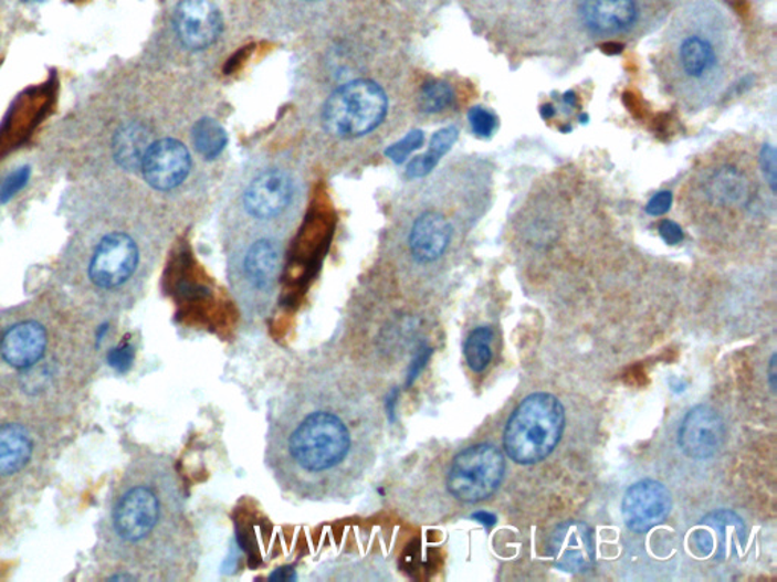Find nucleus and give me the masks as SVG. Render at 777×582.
<instances>
[{
    "label": "nucleus",
    "mask_w": 777,
    "mask_h": 582,
    "mask_svg": "<svg viewBox=\"0 0 777 582\" xmlns=\"http://www.w3.org/2000/svg\"><path fill=\"white\" fill-rule=\"evenodd\" d=\"M141 170L146 182L154 189L172 190L189 174V150L172 138L156 141L146 152Z\"/></svg>",
    "instance_id": "4468645a"
},
{
    "label": "nucleus",
    "mask_w": 777,
    "mask_h": 582,
    "mask_svg": "<svg viewBox=\"0 0 777 582\" xmlns=\"http://www.w3.org/2000/svg\"><path fill=\"white\" fill-rule=\"evenodd\" d=\"M658 231L662 240H664L666 244H670V246H676V244L682 243V227L678 225L676 222H673V220H662V222L659 223Z\"/></svg>",
    "instance_id": "7c9ffc66"
},
{
    "label": "nucleus",
    "mask_w": 777,
    "mask_h": 582,
    "mask_svg": "<svg viewBox=\"0 0 777 582\" xmlns=\"http://www.w3.org/2000/svg\"><path fill=\"white\" fill-rule=\"evenodd\" d=\"M492 340L494 332L491 328L480 327L470 334L465 341L466 364L475 373L483 372L490 366L492 360Z\"/></svg>",
    "instance_id": "412c9836"
},
{
    "label": "nucleus",
    "mask_w": 777,
    "mask_h": 582,
    "mask_svg": "<svg viewBox=\"0 0 777 582\" xmlns=\"http://www.w3.org/2000/svg\"><path fill=\"white\" fill-rule=\"evenodd\" d=\"M726 438L722 416L707 405H699L683 419L679 430V446L683 454L694 459L714 457Z\"/></svg>",
    "instance_id": "f8f14e48"
},
{
    "label": "nucleus",
    "mask_w": 777,
    "mask_h": 582,
    "mask_svg": "<svg viewBox=\"0 0 777 582\" xmlns=\"http://www.w3.org/2000/svg\"><path fill=\"white\" fill-rule=\"evenodd\" d=\"M502 452L487 443L468 446L458 452L447 467L443 487L447 495L461 504H477L495 494L504 476Z\"/></svg>",
    "instance_id": "0eeeda50"
},
{
    "label": "nucleus",
    "mask_w": 777,
    "mask_h": 582,
    "mask_svg": "<svg viewBox=\"0 0 777 582\" xmlns=\"http://www.w3.org/2000/svg\"><path fill=\"white\" fill-rule=\"evenodd\" d=\"M622 517L632 531L645 532L664 522L671 510V495L664 484L645 479L633 484L622 498Z\"/></svg>",
    "instance_id": "9b49d317"
},
{
    "label": "nucleus",
    "mask_w": 777,
    "mask_h": 582,
    "mask_svg": "<svg viewBox=\"0 0 777 582\" xmlns=\"http://www.w3.org/2000/svg\"><path fill=\"white\" fill-rule=\"evenodd\" d=\"M133 360V349L132 346L124 345L119 346V348L113 349L112 352H109L108 356V363L112 366V368L117 369V370H125L129 368V364H132Z\"/></svg>",
    "instance_id": "2f4dec72"
},
{
    "label": "nucleus",
    "mask_w": 777,
    "mask_h": 582,
    "mask_svg": "<svg viewBox=\"0 0 777 582\" xmlns=\"http://www.w3.org/2000/svg\"><path fill=\"white\" fill-rule=\"evenodd\" d=\"M742 66L734 32L711 10L691 12L676 23L658 61L666 93L690 113L710 108Z\"/></svg>",
    "instance_id": "7ed1b4c3"
},
{
    "label": "nucleus",
    "mask_w": 777,
    "mask_h": 582,
    "mask_svg": "<svg viewBox=\"0 0 777 582\" xmlns=\"http://www.w3.org/2000/svg\"><path fill=\"white\" fill-rule=\"evenodd\" d=\"M455 102V93L449 83L443 81H431L422 88L419 96V107L422 112L429 114H438L453 107Z\"/></svg>",
    "instance_id": "5701e85b"
},
{
    "label": "nucleus",
    "mask_w": 777,
    "mask_h": 582,
    "mask_svg": "<svg viewBox=\"0 0 777 582\" xmlns=\"http://www.w3.org/2000/svg\"><path fill=\"white\" fill-rule=\"evenodd\" d=\"M48 348V329L36 320L18 321L0 336V358L14 370L34 369Z\"/></svg>",
    "instance_id": "ddd939ff"
},
{
    "label": "nucleus",
    "mask_w": 777,
    "mask_h": 582,
    "mask_svg": "<svg viewBox=\"0 0 777 582\" xmlns=\"http://www.w3.org/2000/svg\"><path fill=\"white\" fill-rule=\"evenodd\" d=\"M282 267L283 246L274 239L254 240L235 260V295L248 319H264L270 313Z\"/></svg>",
    "instance_id": "423d86ee"
},
{
    "label": "nucleus",
    "mask_w": 777,
    "mask_h": 582,
    "mask_svg": "<svg viewBox=\"0 0 777 582\" xmlns=\"http://www.w3.org/2000/svg\"><path fill=\"white\" fill-rule=\"evenodd\" d=\"M109 529L129 559L160 580L185 581L197 572L199 541L169 458L150 455L134 466L114 499Z\"/></svg>",
    "instance_id": "f03ea898"
},
{
    "label": "nucleus",
    "mask_w": 777,
    "mask_h": 582,
    "mask_svg": "<svg viewBox=\"0 0 777 582\" xmlns=\"http://www.w3.org/2000/svg\"><path fill=\"white\" fill-rule=\"evenodd\" d=\"M175 28L186 47L199 51L218 39L221 14L209 0H182L175 14Z\"/></svg>",
    "instance_id": "f3484780"
},
{
    "label": "nucleus",
    "mask_w": 777,
    "mask_h": 582,
    "mask_svg": "<svg viewBox=\"0 0 777 582\" xmlns=\"http://www.w3.org/2000/svg\"><path fill=\"white\" fill-rule=\"evenodd\" d=\"M760 174L768 189L776 193V150L771 145H764L758 155Z\"/></svg>",
    "instance_id": "a878e982"
},
{
    "label": "nucleus",
    "mask_w": 777,
    "mask_h": 582,
    "mask_svg": "<svg viewBox=\"0 0 777 582\" xmlns=\"http://www.w3.org/2000/svg\"><path fill=\"white\" fill-rule=\"evenodd\" d=\"M386 430L381 378L351 358L301 370L267 425L264 464L284 495L344 504L376 469Z\"/></svg>",
    "instance_id": "f257e3e1"
},
{
    "label": "nucleus",
    "mask_w": 777,
    "mask_h": 582,
    "mask_svg": "<svg viewBox=\"0 0 777 582\" xmlns=\"http://www.w3.org/2000/svg\"><path fill=\"white\" fill-rule=\"evenodd\" d=\"M439 161L434 160L429 154L421 155V157L414 158L410 161L409 167H407V174L410 178H422L429 174L431 170L437 167Z\"/></svg>",
    "instance_id": "c85d7f7f"
},
{
    "label": "nucleus",
    "mask_w": 777,
    "mask_h": 582,
    "mask_svg": "<svg viewBox=\"0 0 777 582\" xmlns=\"http://www.w3.org/2000/svg\"><path fill=\"white\" fill-rule=\"evenodd\" d=\"M565 102H567L568 105H571V107H576V96L575 93H567L565 95Z\"/></svg>",
    "instance_id": "c9c22d12"
},
{
    "label": "nucleus",
    "mask_w": 777,
    "mask_h": 582,
    "mask_svg": "<svg viewBox=\"0 0 777 582\" xmlns=\"http://www.w3.org/2000/svg\"><path fill=\"white\" fill-rule=\"evenodd\" d=\"M770 384H771L773 392H775V390H776V356H773L771 363H770Z\"/></svg>",
    "instance_id": "72a5a7b5"
},
{
    "label": "nucleus",
    "mask_w": 777,
    "mask_h": 582,
    "mask_svg": "<svg viewBox=\"0 0 777 582\" xmlns=\"http://www.w3.org/2000/svg\"><path fill=\"white\" fill-rule=\"evenodd\" d=\"M540 114H543L545 120H550L552 117H555L556 112L552 105H544L543 109H540Z\"/></svg>",
    "instance_id": "f704fd0d"
},
{
    "label": "nucleus",
    "mask_w": 777,
    "mask_h": 582,
    "mask_svg": "<svg viewBox=\"0 0 777 582\" xmlns=\"http://www.w3.org/2000/svg\"><path fill=\"white\" fill-rule=\"evenodd\" d=\"M458 137L459 131L454 128V126L441 129V131H438L434 134L433 138H431L429 154L434 158V160H441L443 155L449 152L451 146L455 144Z\"/></svg>",
    "instance_id": "bb28decb"
},
{
    "label": "nucleus",
    "mask_w": 777,
    "mask_h": 582,
    "mask_svg": "<svg viewBox=\"0 0 777 582\" xmlns=\"http://www.w3.org/2000/svg\"><path fill=\"white\" fill-rule=\"evenodd\" d=\"M775 194L760 174L755 148L744 138H731L700 158L679 205L695 218L764 219L775 207Z\"/></svg>",
    "instance_id": "20e7f679"
},
{
    "label": "nucleus",
    "mask_w": 777,
    "mask_h": 582,
    "mask_svg": "<svg viewBox=\"0 0 777 582\" xmlns=\"http://www.w3.org/2000/svg\"><path fill=\"white\" fill-rule=\"evenodd\" d=\"M556 568L565 572H585L596 560L591 528L581 522H565L556 528L550 541Z\"/></svg>",
    "instance_id": "dca6fc26"
},
{
    "label": "nucleus",
    "mask_w": 777,
    "mask_h": 582,
    "mask_svg": "<svg viewBox=\"0 0 777 582\" xmlns=\"http://www.w3.org/2000/svg\"><path fill=\"white\" fill-rule=\"evenodd\" d=\"M28 2H43V0H28Z\"/></svg>",
    "instance_id": "e433bc0d"
},
{
    "label": "nucleus",
    "mask_w": 777,
    "mask_h": 582,
    "mask_svg": "<svg viewBox=\"0 0 777 582\" xmlns=\"http://www.w3.org/2000/svg\"><path fill=\"white\" fill-rule=\"evenodd\" d=\"M565 428V411L559 399L536 393L524 399L507 421L504 449L512 462L535 464L555 449Z\"/></svg>",
    "instance_id": "39448f33"
},
{
    "label": "nucleus",
    "mask_w": 777,
    "mask_h": 582,
    "mask_svg": "<svg viewBox=\"0 0 777 582\" xmlns=\"http://www.w3.org/2000/svg\"><path fill=\"white\" fill-rule=\"evenodd\" d=\"M453 237L454 226L451 220L439 211H427L414 220L407 243L414 262L427 266L447 254Z\"/></svg>",
    "instance_id": "2eb2a0df"
},
{
    "label": "nucleus",
    "mask_w": 777,
    "mask_h": 582,
    "mask_svg": "<svg viewBox=\"0 0 777 582\" xmlns=\"http://www.w3.org/2000/svg\"><path fill=\"white\" fill-rule=\"evenodd\" d=\"M28 178H30V169H28V167L11 173L10 177L0 184V202L10 201V199L27 184Z\"/></svg>",
    "instance_id": "cd10ccee"
},
{
    "label": "nucleus",
    "mask_w": 777,
    "mask_h": 582,
    "mask_svg": "<svg viewBox=\"0 0 777 582\" xmlns=\"http://www.w3.org/2000/svg\"><path fill=\"white\" fill-rule=\"evenodd\" d=\"M671 203H673V194L670 191H661L647 203L645 213L658 218V215L669 213Z\"/></svg>",
    "instance_id": "c756f323"
},
{
    "label": "nucleus",
    "mask_w": 777,
    "mask_h": 582,
    "mask_svg": "<svg viewBox=\"0 0 777 582\" xmlns=\"http://www.w3.org/2000/svg\"><path fill=\"white\" fill-rule=\"evenodd\" d=\"M292 182L286 173L266 172L260 174L248 187L245 207L248 213L258 219H274L283 213L291 202Z\"/></svg>",
    "instance_id": "a211bd4d"
},
{
    "label": "nucleus",
    "mask_w": 777,
    "mask_h": 582,
    "mask_svg": "<svg viewBox=\"0 0 777 582\" xmlns=\"http://www.w3.org/2000/svg\"><path fill=\"white\" fill-rule=\"evenodd\" d=\"M140 264V251L133 237L112 232L97 244L88 266V276L96 287L116 290L133 278Z\"/></svg>",
    "instance_id": "1a4fd4ad"
},
{
    "label": "nucleus",
    "mask_w": 777,
    "mask_h": 582,
    "mask_svg": "<svg viewBox=\"0 0 777 582\" xmlns=\"http://www.w3.org/2000/svg\"><path fill=\"white\" fill-rule=\"evenodd\" d=\"M473 519L477 520V522L485 525V527H494L496 522V517L495 515H491V512L487 511H479L473 515Z\"/></svg>",
    "instance_id": "473e14b6"
},
{
    "label": "nucleus",
    "mask_w": 777,
    "mask_h": 582,
    "mask_svg": "<svg viewBox=\"0 0 777 582\" xmlns=\"http://www.w3.org/2000/svg\"><path fill=\"white\" fill-rule=\"evenodd\" d=\"M34 437L20 423L0 425V478L20 474L34 455Z\"/></svg>",
    "instance_id": "6ab92c4d"
},
{
    "label": "nucleus",
    "mask_w": 777,
    "mask_h": 582,
    "mask_svg": "<svg viewBox=\"0 0 777 582\" xmlns=\"http://www.w3.org/2000/svg\"><path fill=\"white\" fill-rule=\"evenodd\" d=\"M468 119H470L473 133L480 138H491L496 131V126H498V119H496L495 114L482 107L471 108Z\"/></svg>",
    "instance_id": "b1692460"
},
{
    "label": "nucleus",
    "mask_w": 777,
    "mask_h": 582,
    "mask_svg": "<svg viewBox=\"0 0 777 582\" xmlns=\"http://www.w3.org/2000/svg\"><path fill=\"white\" fill-rule=\"evenodd\" d=\"M193 144L207 160L218 157L227 145V133L218 121L203 119L193 128Z\"/></svg>",
    "instance_id": "4be33fe9"
},
{
    "label": "nucleus",
    "mask_w": 777,
    "mask_h": 582,
    "mask_svg": "<svg viewBox=\"0 0 777 582\" xmlns=\"http://www.w3.org/2000/svg\"><path fill=\"white\" fill-rule=\"evenodd\" d=\"M579 22L592 39L616 42L640 27L642 7L640 0H580Z\"/></svg>",
    "instance_id": "9d476101"
},
{
    "label": "nucleus",
    "mask_w": 777,
    "mask_h": 582,
    "mask_svg": "<svg viewBox=\"0 0 777 582\" xmlns=\"http://www.w3.org/2000/svg\"><path fill=\"white\" fill-rule=\"evenodd\" d=\"M150 145L149 131L144 125H125L114 137V158L126 170L140 169Z\"/></svg>",
    "instance_id": "aec40b11"
},
{
    "label": "nucleus",
    "mask_w": 777,
    "mask_h": 582,
    "mask_svg": "<svg viewBox=\"0 0 777 582\" xmlns=\"http://www.w3.org/2000/svg\"><path fill=\"white\" fill-rule=\"evenodd\" d=\"M388 102L371 81H354L333 93L324 108V125L337 137L372 131L384 120Z\"/></svg>",
    "instance_id": "6e6552de"
},
{
    "label": "nucleus",
    "mask_w": 777,
    "mask_h": 582,
    "mask_svg": "<svg viewBox=\"0 0 777 582\" xmlns=\"http://www.w3.org/2000/svg\"><path fill=\"white\" fill-rule=\"evenodd\" d=\"M422 141H424V133H410L409 136L402 138L398 144L390 146V148L386 150V155L395 162L406 161V158L409 157L413 150L421 148Z\"/></svg>",
    "instance_id": "393cba45"
}]
</instances>
